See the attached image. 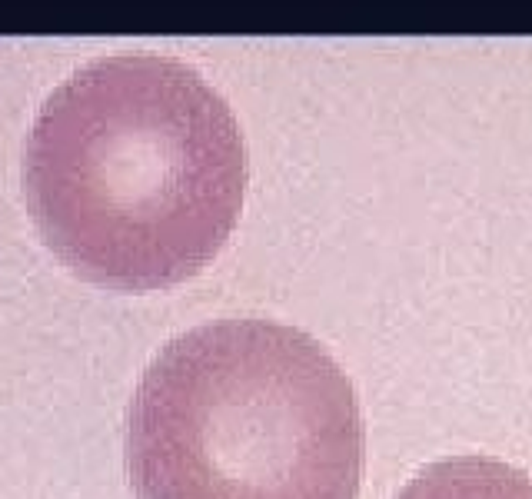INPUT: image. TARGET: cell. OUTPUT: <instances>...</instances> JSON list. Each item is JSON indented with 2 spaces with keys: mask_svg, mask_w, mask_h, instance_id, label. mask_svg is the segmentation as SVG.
Masks as SVG:
<instances>
[{
  "mask_svg": "<svg viewBox=\"0 0 532 499\" xmlns=\"http://www.w3.org/2000/svg\"><path fill=\"white\" fill-rule=\"evenodd\" d=\"M227 97L180 57L104 54L50 90L24 150L44 247L94 287L150 293L207 270L247 200Z\"/></svg>",
  "mask_w": 532,
  "mask_h": 499,
  "instance_id": "6da1fadb",
  "label": "cell"
},
{
  "mask_svg": "<svg viewBox=\"0 0 532 499\" xmlns=\"http://www.w3.org/2000/svg\"><path fill=\"white\" fill-rule=\"evenodd\" d=\"M356 390L310 333L217 320L157 353L127 413L137 499H356Z\"/></svg>",
  "mask_w": 532,
  "mask_h": 499,
  "instance_id": "7a4b0ae2",
  "label": "cell"
},
{
  "mask_svg": "<svg viewBox=\"0 0 532 499\" xmlns=\"http://www.w3.org/2000/svg\"><path fill=\"white\" fill-rule=\"evenodd\" d=\"M399 499H532V480L493 456H453L426 466Z\"/></svg>",
  "mask_w": 532,
  "mask_h": 499,
  "instance_id": "3957f363",
  "label": "cell"
}]
</instances>
